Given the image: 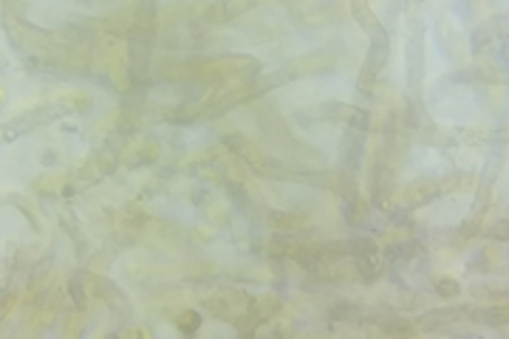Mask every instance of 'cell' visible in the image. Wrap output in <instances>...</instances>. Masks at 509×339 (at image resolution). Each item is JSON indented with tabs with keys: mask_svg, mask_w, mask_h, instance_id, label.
I'll return each mask as SVG.
<instances>
[{
	"mask_svg": "<svg viewBox=\"0 0 509 339\" xmlns=\"http://www.w3.org/2000/svg\"><path fill=\"white\" fill-rule=\"evenodd\" d=\"M422 77H425V37H422V26H416V32L410 35L407 43V79H410V90L416 105H422Z\"/></svg>",
	"mask_w": 509,
	"mask_h": 339,
	"instance_id": "277c9868",
	"label": "cell"
},
{
	"mask_svg": "<svg viewBox=\"0 0 509 339\" xmlns=\"http://www.w3.org/2000/svg\"><path fill=\"white\" fill-rule=\"evenodd\" d=\"M20 3H23V0H3V6H6V12H9V14H15Z\"/></svg>",
	"mask_w": 509,
	"mask_h": 339,
	"instance_id": "f1b7e54d",
	"label": "cell"
},
{
	"mask_svg": "<svg viewBox=\"0 0 509 339\" xmlns=\"http://www.w3.org/2000/svg\"><path fill=\"white\" fill-rule=\"evenodd\" d=\"M492 238H498V240H506V221H498V224H495V229H492Z\"/></svg>",
	"mask_w": 509,
	"mask_h": 339,
	"instance_id": "83f0119b",
	"label": "cell"
},
{
	"mask_svg": "<svg viewBox=\"0 0 509 339\" xmlns=\"http://www.w3.org/2000/svg\"><path fill=\"white\" fill-rule=\"evenodd\" d=\"M68 297L74 300V308L77 311H85L88 308V297H85V289H82V274H74L71 280H68Z\"/></svg>",
	"mask_w": 509,
	"mask_h": 339,
	"instance_id": "e0dca14e",
	"label": "cell"
},
{
	"mask_svg": "<svg viewBox=\"0 0 509 339\" xmlns=\"http://www.w3.org/2000/svg\"><path fill=\"white\" fill-rule=\"evenodd\" d=\"M320 116L328 119V122H345V125L354 128V130H368V125H371L368 110L356 108V105H343V102H325V105H320Z\"/></svg>",
	"mask_w": 509,
	"mask_h": 339,
	"instance_id": "8992f818",
	"label": "cell"
},
{
	"mask_svg": "<svg viewBox=\"0 0 509 339\" xmlns=\"http://www.w3.org/2000/svg\"><path fill=\"white\" fill-rule=\"evenodd\" d=\"M387 51H391V37H387V32L382 28L379 35H374V43L368 46V57L363 63V71H359V79H356L359 94L374 97L376 79H379V74H382V68L387 63Z\"/></svg>",
	"mask_w": 509,
	"mask_h": 339,
	"instance_id": "6da1fadb",
	"label": "cell"
},
{
	"mask_svg": "<svg viewBox=\"0 0 509 339\" xmlns=\"http://www.w3.org/2000/svg\"><path fill=\"white\" fill-rule=\"evenodd\" d=\"M3 201H6V204H12L15 209H20V212H23V218H26L28 224H32V229H35V232H43V218H40V212H37V206H35L32 201H28L26 195L9 193Z\"/></svg>",
	"mask_w": 509,
	"mask_h": 339,
	"instance_id": "7c38bea8",
	"label": "cell"
},
{
	"mask_svg": "<svg viewBox=\"0 0 509 339\" xmlns=\"http://www.w3.org/2000/svg\"><path fill=\"white\" fill-rule=\"evenodd\" d=\"M255 119H258L260 130H263L269 139H272L275 144H280L283 150H291V153H311L309 147H303L300 142L291 136V130H289V125H286V119H283L275 108H258V110H255Z\"/></svg>",
	"mask_w": 509,
	"mask_h": 339,
	"instance_id": "7a4b0ae2",
	"label": "cell"
},
{
	"mask_svg": "<svg viewBox=\"0 0 509 339\" xmlns=\"http://www.w3.org/2000/svg\"><path fill=\"white\" fill-rule=\"evenodd\" d=\"M470 271H481V274H487V271H490V255H487V252H478V255L470 260Z\"/></svg>",
	"mask_w": 509,
	"mask_h": 339,
	"instance_id": "4316f807",
	"label": "cell"
},
{
	"mask_svg": "<svg viewBox=\"0 0 509 339\" xmlns=\"http://www.w3.org/2000/svg\"><path fill=\"white\" fill-rule=\"evenodd\" d=\"M340 153H343V170L356 173L359 164H363V156H365V136H363V130L348 128L345 136H343Z\"/></svg>",
	"mask_w": 509,
	"mask_h": 339,
	"instance_id": "9c48e42d",
	"label": "cell"
},
{
	"mask_svg": "<svg viewBox=\"0 0 509 339\" xmlns=\"http://www.w3.org/2000/svg\"><path fill=\"white\" fill-rule=\"evenodd\" d=\"M492 40V26H484V28H475L472 32V51H484Z\"/></svg>",
	"mask_w": 509,
	"mask_h": 339,
	"instance_id": "d4e9b609",
	"label": "cell"
},
{
	"mask_svg": "<svg viewBox=\"0 0 509 339\" xmlns=\"http://www.w3.org/2000/svg\"><path fill=\"white\" fill-rule=\"evenodd\" d=\"M450 187H453L450 181H419V184H413V187H407L402 193L399 201H402V206H422V204L433 201L436 195H444Z\"/></svg>",
	"mask_w": 509,
	"mask_h": 339,
	"instance_id": "ba28073f",
	"label": "cell"
},
{
	"mask_svg": "<svg viewBox=\"0 0 509 339\" xmlns=\"http://www.w3.org/2000/svg\"><path fill=\"white\" fill-rule=\"evenodd\" d=\"M204 308L213 317H218V320H229L232 322V317H235V311H232V297L227 294V297H221V294H213V297H207L204 300Z\"/></svg>",
	"mask_w": 509,
	"mask_h": 339,
	"instance_id": "5bb4252c",
	"label": "cell"
},
{
	"mask_svg": "<svg viewBox=\"0 0 509 339\" xmlns=\"http://www.w3.org/2000/svg\"><path fill=\"white\" fill-rule=\"evenodd\" d=\"M232 153H241L247 144H249V139L244 136V133H224V139H221Z\"/></svg>",
	"mask_w": 509,
	"mask_h": 339,
	"instance_id": "484cf974",
	"label": "cell"
},
{
	"mask_svg": "<svg viewBox=\"0 0 509 339\" xmlns=\"http://www.w3.org/2000/svg\"><path fill=\"white\" fill-rule=\"evenodd\" d=\"M162 159V147L156 142H144L128 162V167H147V164H156Z\"/></svg>",
	"mask_w": 509,
	"mask_h": 339,
	"instance_id": "4fadbf2b",
	"label": "cell"
},
{
	"mask_svg": "<svg viewBox=\"0 0 509 339\" xmlns=\"http://www.w3.org/2000/svg\"><path fill=\"white\" fill-rule=\"evenodd\" d=\"M337 68V57L328 51H317V54H306L300 59H291L286 66V74L291 79L297 77H309V74H323V71H334Z\"/></svg>",
	"mask_w": 509,
	"mask_h": 339,
	"instance_id": "52a82bcc",
	"label": "cell"
},
{
	"mask_svg": "<svg viewBox=\"0 0 509 339\" xmlns=\"http://www.w3.org/2000/svg\"><path fill=\"white\" fill-rule=\"evenodd\" d=\"M122 218H125V226L139 229L142 224H147V212H144L139 204H128V206H125V212H122Z\"/></svg>",
	"mask_w": 509,
	"mask_h": 339,
	"instance_id": "44dd1931",
	"label": "cell"
},
{
	"mask_svg": "<svg viewBox=\"0 0 509 339\" xmlns=\"http://www.w3.org/2000/svg\"><path fill=\"white\" fill-rule=\"evenodd\" d=\"M436 294H441V297H459L461 294V283L453 280V277H439V280H436Z\"/></svg>",
	"mask_w": 509,
	"mask_h": 339,
	"instance_id": "cb8c5ba5",
	"label": "cell"
},
{
	"mask_svg": "<svg viewBox=\"0 0 509 339\" xmlns=\"http://www.w3.org/2000/svg\"><path fill=\"white\" fill-rule=\"evenodd\" d=\"M91 286H94V294L111 305V311H119L122 308L125 314H131V305H128V297L122 294V289H119L116 283H111L105 274H94L91 277Z\"/></svg>",
	"mask_w": 509,
	"mask_h": 339,
	"instance_id": "30bf717a",
	"label": "cell"
},
{
	"mask_svg": "<svg viewBox=\"0 0 509 339\" xmlns=\"http://www.w3.org/2000/svg\"><path fill=\"white\" fill-rule=\"evenodd\" d=\"M348 9H351V14L356 17V23L365 28V32H371V35H379L382 32V23H379V17L371 12V6H368V0H348Z\"/></svg>",
	"mask_w": 509,
	"mask_h": 339,
	"instance_id": "8fae6325",
	"label": "cell"
},
{
	"mask_svg": "<svg viewBox=\"0 0 509 339\" xmlns=\"http://www.w3.org/2000/svg\"><path fill=\"white\" fill-rule=\"evenodd\" d=\"M175 325H178V331H182V333H195L201 328V317H198V311L187 308V311H182L175 317Z\"/></svg>",
	"mask_w": 509,
	"mask_h": 339,
	"instance_id": "ffe728a7",
	"label": "cell"
},
{
	"mask_svg": "<svg viewBox=\"0 0 509 339\" xmlns=\"http://www.w3.org/2000/svg\"><path fill=\"white\" fill-rule=\"evenodd\" d=\"M258 0H204V6L195 17V23L204 26H224L235 17H241L244 12H249Z\"/></svg>",
	"mask_w": 509,
	"mask_h": 339,
	"instance_id": "3957f363",
	"label": "cell"
},
{
	"mask_svg": "<svg viewBox=\"0 0 509 339\" xmlns=\"http://www.w3.org/2000/svg\"><path fill=\"white\" fill-rule=\"evenodd\" d=\"M269 249H272V255L275 258H291V249H294V240L291 238H286V235H275L272 240H269Z\"/></svg>",
	"mask_w": 509,
	"mask_h": 339,
	"instance_id": "7402d4cb",
	"label": "cell"
},
{
	"mask_svg": "<svg viewBox=\"0 0 509 339\" xmlns=\"http://www.w3.org/2000/svg\"><path fill=\"white\" fill-rule=\"evenodd\" d=\"M57 105H59V110H63V113H88V110H91V97L77 94V90H74V94L59 97Z\"/></svg>",
	"mask_w": 509,
	"mask_h": 339,
	"instance_id": "9a60e30c",
	"label": "cell"
},
{
	"mask_svg": "<svg viewBox=\"0 0 509 339\" xmlns=\"http://www.w3.org/2000/svg\"><path fill=\"white\" fill-rule=\"evenodd\" d=\"M359 317H363V311H359L356 305H351V302L332 308V320H340V322H356Z\"/></svg>",
	"mask_w": 509,
	"mask_h": 339,
	"instance_id": "603a6c76",
	"label": "cell"
},
{
	"mask_svg": "<svg viewBox=\"0 0 509 339\" xmlns=\"http://www.w3.org/2000/svg\"><path fill=\"white\" fill-rule=\"evenodd\" d=\"M59 116H63V110H59V105H57V102H54V105L32 108V110L20 113L15 122H9V125L3 128V136H6V139H17V133H20V130H26V128H37V125H46V122H54V119H59Z\"/></svg>",
	"mask_w": 509,
	"mask_h": 339,
	"instance_id": "5b68a950",
	"label": "cell"
},
{
	"mask_svg": "<svg viewBox=\"0 0 509 339\" xmlns=\"http://www.w3.org/2000/svg\"><path fill=\"white\" fill-rule=\"evenodd\" d=\"M382 333H391V336H413V333H416V325L391 314V320H387V322L382 325Z\"/></svg>",
	"mask_w": 509,
	"mask_h": 339,
	"instance_id": "ac0fdd59",
	"label": "cell"
},
{
	"mask_svg": "<svg viewBox=\"0 0 509 339\" xmlns=\"http://www.w3.org/2000/svg\"><path fill=\"white\" fill-rule=\"evenodd\" d=\"M269 224L275 229H297V226H303V218L300 215H289V212H269Z\"/></svg>",
	"mask_w": 509,
	"mask_h": 339,
	"instance_id": "d6986e66",
	"label": "cell"
},
{
	"mask_svg": "<svg viewBox=\"0 0 509 339\" xmlns=\"http://www.w3.org/2000/svg\"><path fill=\"white\" fill-rule=\"evenodd\" d=\"M478 322H487V325H506V300L492 305V308H478V311H472Z\"/></svg>",
	"mask_w": 509,
	"mask_h": 339,
	"instance_id": "2e32d148",
	"label": "cell"
},
{
	"mask_svg": "<svg viewBox=\"0 0 509 339\" xmlns=\"http://www.w3.org/2000/svg\"><path fill=\"white\" fill-rule=\"evenodd\" d=\"M54 159H57V153H54V150H43V159H40L43 164H54Z\"/></svg>",
	"mask_w": 509,
	"mask_h": 339,
	"instance_id": "f546056e",
	"label": "cell"
}]
</instances>
